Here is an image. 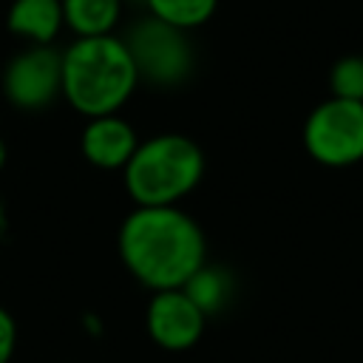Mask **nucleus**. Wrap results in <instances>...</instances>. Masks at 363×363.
I'll return each mask as SVG.
<instances>
[{
	"instance_id": "f257e3e1",
	"label": "nucleus",
	"mask_w": 363,
	"mask_h": 363,
	"mask_svg": "<svg viewBox=\"0 0 363 363\" xmlns=\"http://www.w3.org/2000/svg\"><path fill=\"white\" fill-rule=\"evenodd\" d=\"M119 255L145 286L182 289L204 267V233L173 204L136 207L119 230Z\"/></svg>"
},
{
	"instance_id": "f03ea898",
	"label": "nucleus",
	"mask_w": 363,
	"mask_h": 363,
	"mask_svg": "<svg viewBox=\"0 0 363 363\" xmlns=\"http://www.w3.org/2000/svg\"><path fill=\"white\" fill-rule=\"evenodd\" d=\"M139 74L125 40L111 34L79 37L62 54V94L85 116L113 113L133 91Z\"/></svg>"
},
{
	"instance_id": "7ed1b4c3",
	"label": "nucleus",
	"mask_w": 363,
	"mask_h": 363,
	"mask_svg": "<svg viewBox=\"0 0 363 363\" xmlns=\"http://www.w3.org/2000/svg\"><path fill=\"white\" fill-rule=\"evenodd\" d=\"M201 173V147L182 133H162L136 145L125 164V187L139 207H164L187 196Z\"/></svg>"
},
{
	"instance_id": "20e7f679",
	"label": "nucleus",
	"mask_w": 363,
	"mask_h": 363,
	"mask_svg": "<svg viewBox=\"0 0 363 363\" xmlns=\"http://www.w3.org/2000/svg\"><path fill=\"white\" fill-rule=\"evenodd\" d=\"M306 153L326 167H349L363 162V102L329 96L303 125Z\"/></svg>"
},
{
	"instance_id": "39448f33",
	"label": "nucleus",
	"mask_w": 363,
	"mask_h": 363,
	"mask_svg": "<svg viewBox=\"0 0 363 363\" xmlns=\"http://www.w3.org/2000/svg\"><path fill=\"white\" fill-rule=\"evenodd\" d=\"M136 74L156 85H176L193 68V51L182 28L156 17L142 20L125 40Z\"/></svg>"
},
{
	"instance_id": "423d86ee",
	"label": "nucleus",
	"mask_w": 363,
	"mask_h": 363,
	"mask_svg": "<svg viewBox=\"0 0 363 363\" xmlns=\"http://www.w3.org/2000/svg\"><path fill=\"white\" fill-rule=\"evenodd\" d=\"M3 88L17 108L37 111L48 105L62 91V54L48 45H34L17 54L3 74Z\"/></svg>"
},
{
	"instance_id": "0eeeda50",
	"label": "nucleus",
	"mask_w": 363,
	"mask_h": 363,
	"mask_svg": "<svg viewBox=\"0 0 363 363\" xmlns=\"http://www.w3.org/2000/svg\"><path fill=\"white\" fill-rule=\"evenodd\" d=\"M204 318L184 289H162L147 303V335L162 349L182 352L201 337Z\"/></svg>"
},
{
	"instance_id": "6e6552de",
	"label": "nucleus",
	"mask_w": 363,
	"mask_h": 363,
	"mask_svg": "<svg viewBox=\"0 0 363 363\" xmlns=\"http://www.w3.org/2000/svg\"><path fill=\"white\" fill-rule=\"evenodd\" d=\"M136 145L139 142H136L133 128L113 113L94 116L82 130V156L91 164L105 167V170H113V167L125 170Z\"/></svg>"
},
{
	"instance_id": "1a4fd4ad",
	"label": "nucleus",
	"mask_w": 363,
	"mask_h": 363,
	"mask_svg": "<svg viewBox=\"0 0 363 363\" xmlns=\"http://www.w3.org/2000/svg\"><path fill=\"white\" fill-rule=\"evenodd\" d=\"M60 26H62L60 0H14L9 9V28L37 45L51 43Z\"/></svg>"
},
{
	"instance_id": "9d476101",
	"label": "nucleus",
	"mask_w": 363,
	"mask_h": 363,
	"mask_svg": "<svg viewBox=\"0 0 363 363\" xmlns=\"http://www.w3.org/2000/svg\"><path fill=\"white\" fill-rule=\"evenodd\" d=\"M119 0H62V20L79 37H99L113 28Z\"/></svg>"
},
{
	"instance_id": "9b49d317",
	"label": "nucleus",
	"mask_w": 363,
	"mask_h": 363,
	"mask_svg": "<svg viewBox=\"0 0 363 363\" xmlns=\"http://www.w3.org/2000/svg\"><path fill=\"white\" fill-rule=\"evenodd\" d=\"M182 289L196 301V306H199L204 315H210V312H216V309L224 306V301H227V295H230V278H227L221 269L201 267Z\"/></svg>"
},
{
	"instance_id": "f8f14e48",
	"label": "nucleus",
	"mask_w": 363,
	"mask_h": 363,
	"mask_svg": "<svg viewBox=\"0 0 363 363\" xmlns=\"http://www.w3.org/2000/svg\"><path fill=\"white\" fill-rule=\"evenodd\" d=\"M147 6L156 20L170 23L182 31L201 26L216 11V0H147Z\"/></svg>"
},
{
	"instance_id": "ddd939ff",
	"label": "nucleus",
	"mask_w": 363,
	"mask_h": 363,
	"mask_svg": "<svg viewBox=\"0 0 363 363\" xmlns=\"http://www.w3.org/2000/svg\"><path fill=\"white\" fill-rule=\"evenodd\" d=\"M329 91L337 99L363 102V57L346 54L329 68Z\"/></svg>"
},
{
	"instance_id": "4468645a",
	"label": "nucleus",
	"mask_w": 363,
	"mask_h": 363,
	"mask_svg": "<svg viewBox=\"0 0 363 363\" xmlns=\"http://www.w3.org/2000/svg\"><path fill=\"white\" fill-rule=\"evenodd\" d=\"M14 340H17V326H14L11 315L0 306V363H9V357L14 352Z\"/></svg>"
},
{
	"instance_id": "2eb2a0df",
	"label": "nucleus",
	"mask_w": 363,
	"mask_h": 363,
	"mask_svg": "<svg viewBox=\"0 0 363 363\" xmlns=\"http://www.w3.org/2000/svg\"><path fill=\"white\" fill-rule=\"evenodd\" d=\"M6 164V145H3V139H0V167Z\"/></svg>"
}]
</instances>
